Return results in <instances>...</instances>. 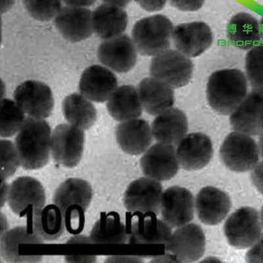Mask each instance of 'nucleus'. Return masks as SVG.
I'll use <instances>...</instances> for the list:
<instances>
[{
  "label": "nucleus",
  "instance_id": "nucleus-1",
  "mask_svg": "<svg viewBox=\"0 0 263 263\" xmlns=\"http://www.w3.org/2000/svg\"><path fill=\"white\" fill-rule=\"evenodd\" d=\"M51 129L44 119L28 117L16 134L15 144L21 166L36 170L48 163L51 154Z\"/></svg>",
  "mask_w": 263,
  "mask_h": 263
},
{
  "label": "nucleus",
  "instance_id": "nucleus-2",
  "mask_svg": "<svg viewBox=\"0 0 263 263\" xmlns=\"http://www.w3.org/2000/svg\"><path fill=\"white\" fill-rule=\"evenodd\" d=\"M248 86V80L241 70H218L211 75L206 85L209 104L218 114L230 115L246 97Z\"/></svg>",
  "mask_w": 263,
  "mask_h": 263
},
{
  "label": "nucleus",
  "instance_id": "nucleus-3",
  "mask_svg": "<svg viewBox=\"0 0 263 263\" xmlns=\"http://www.w3.org/2000/svg\"><path fill=\"white\" fill-rule=\"evenodd\" d=\"M93 197L92 189L87 181L70 178L60 185L53 195V203L62 211L66 229L78 234L83 229L86 211Z\"/></svg>",
  "mask_w": 263,
  "mask_h": 263
},
{
  "label": "nucleus",
  "instance_id": "nucleus-4",
  "mask_svg": "<svg viewBox=\"0 0 263 263\" xmlns=\"http://www.w3.org/2000/svg\"><path fill=\"white\" fill-rule=\"evenodd\" d=\"M174 28L167 16L159 14L137 21L132 30V37L138 52L143 55L156 56L167 50Z\"/></svg>",
  "mask_w": 263,
  "mask_h": 263
},
{
  "label": "nucleus",
  "instance_id": "nucleus-5",
  "mask_svg": "<svg viewBox=\"0 0 263 263\" xmlns=\"http://www.w3.org/2000/svg\"><path fill=\"white\" fill-rule=\"evenodd\" d=\"M220 158L230 170L245 173L259 163V145L251 136L240 132L230 133L220 148Z\"/></svg>",
  "mask_w": 263,
  "mask_h": 263
},
{
  "label": "nucleus",
  "instance_id": "nucleus-6",
  "mask_svg": "<svg viewBox=\"0 0 263 263\" xmlns=\"http://www.w3.org/2000/svg\"><path fill=\"white\" fill-rule=\"evenodd\" d=\"M260 214L251 206H242L232 213L224 224L228 243L239 250L250 248L261 236Z\"/></svg>",
  "mask_w": 263,
  "mask_h": 263
},
{
  "label": "nucleus",
  "instance_id": "nucleus-7",
  "mask_svg": "<svg viewBox=\"0 0 263 263\" xmlns=\"http://www.w3.org/2000/svg\"><path fill=\"white\" fill-rule=\"evenodd\" d=\"M194 65L189 58L178 50L167 49L152 58L149 67L152 77L174 88H182L189 83Z\"/></svg>",
  "mask_w": 263,
  "mask_h": 263
},
{
  "label": "nucleus",
  "instance_id": "nucleus-8",
  "mask_svg": "<svg viewBox=\"0 0 263 263\" xmlns=\"http://www.w3.org/2000/svg\"><path fill=\"white\" fill-rule=\"evenodd\" d=\"M84 142L83 129L70 124H59L51 133V156L61 165L74 167L83 156Z\"/></svg>",
  "mask_w": 263,
  "mask_h": 263
},
{
  "label": "nucleus",
  "instance_id": "nucleus-9",
  "mask_svg": "<svg viewBox=\"0 0 263 263\" xmlns=\"http://www.w3.org/2000/svg\"><path fill=\"white\" fill-rule=\"evenodd\" d=\"M45 189L36 178L21 177L9 185L8 203L18 217L32 216L46 205Z\"/></svg>",
  "mask_w": 263,
  "mask_h": 263
},
{
  "label": "nucleus",
  "instance_id": "nucleus-10",
  "mask_svg": "<svg viewBox=\"0 0 263 263\" xmlns=\"http://www.w3.org/2000/svg\"><path fill=\"white\" fill-rule=\"evenodd\" d=\"M14 100L29 117L46 119L54 107L50 87L44 82L29 80L20 84L14 91Z\"/></svg>",
  "mask_w": 263,
  "mask_h": 263
},
{
  "label": "nucleus",
  "instance_id": "nucleus-11",
  "mask_svg": "<svg viewBox=\"0 0 263 263\" xmlns=\"http://www.w3.org/2000/svg\"><path fill=\"white\" fill-rule=\"evenodd\" d=\"M205 245L203 229L194 223L177 228L165 243L166 250L181 262H195L200 259L205 253Z\"/></svg>",
  "mask_w": 263,
  "mask_h": 263
},
{
  "label": "nucleus",
  "instance_id": "nucleus-12",
  "mask_svg": "<svg viewBox=\"0 0 263 263\" xmlns=\"http://www.w3.org/2000/svg\"><path fill=\"white\" fill-rule=\"evenodd\" d=\"M163 187L159 181L145 177L129 184L124 195V205L133 213L160 212Z\"/></svg>",
  "mask_w": 263,
  "mask_h": 263
},
{
  "label": "nucleus",
  "instance_id": "nucleus-13",
  "mask_svg": "<svg viewBox=\"0 0 263 263\" xmlns=\"http://www.w3.org/2000/svg\"><path fill=\"white\" fill-rule=\"evenodd\" d=\"M195 210L194 197L189 189L173 185L163 192L160 208L162 219L172 229L191 222Z\"/></svg>",
  "mask_w": 263,
  "mask_h": 263
},
{
  "label": "nucleus",
  "instance_id": "nucleus-14",
  "mask_svg": "<svg viewBox=\"0 0 263 263\" xmlns=\"http://www.w3.org/2000/svg\"><path fill=\"white\" fill-rule=\"evenodd\" d=\"M98 58L105 67L125 73L135 67L138 50L133 39L123 34L102 42L98 47Z\"/></svg>",
  "mask_w": 263,
  "mask_h": 263
},
{
  "label": "nucleus",
  "instance_id": "nucleus-15",
  "mask_svg": "<svg viewBox=\"0 0 263 263\" xmlns=\"http://www.w3.org/2000/svg\"><path fill=\"white\" fill-rule=\"evenodd\" d=\"M140 166L145 177L159 182L172 179L180 167L175 145L159 142L152 145L141 157Z\"/></svg>",
  "mask_w": 263,
  "mask_h": 263
},
{
  "label": "nucleus",
  "instance_id": "nucleus-16",
  "mask_svg": "<svg viewBox=\"0 0 263 263\" xmlns=\"http://www.w3.org/2000/svg\"><path fill=\"white\" fill-rule=\"evenodd\" d=\"M230 123L234 131L251 136L263 133V88H253L230 114Z\"/></svg>",
  "mask_w": 263,
  "mask_h": 263
},
{
  "label": "nucleus",
  "instance_id": "nucleus-17",
  "mask_svg": "<svg viewBox=\"0 0 263 263\" xmlns=\"http://www.w3.org/2000/svg\"><path fill=\"white\" fill-rule=\"evenodd\" d=\"M173 40L178 51L187 58H196L212 45L213 35L210 26L197 21L183 23L174 28Z\"/></svg>",
  "mask_w": 263,
  "mask_h": 263
},
{
  "label": "nucleus",
  "instance_id": "nucleus-18",
  "mask_svg": "<svg viewBox=\"0 0 263 263\" xmlns=\"http://www.w3.org/2000/svg\"><path fill=\"white\" fill-rule=\"evenodd\" d=\"M177 145L178 160L180 166L184 170H200L205 167L213 158L212 140L205 134H189Z\"/></svg>",
  "mask_w": 263,
  "mask_h": 263
},
{
  "label": "nucleus",
  "instance_id": "nucleus-19",
  "mask_svg": "<svg viewBox=\"0 0 263 263\" xmlns=\"http://www.w3.org/2000/svg\"><path fill=\"white\" fill-rule=\"evenodd\" d=\"M54 24L66 41L72 43L85 41L93 32L92 12L82 7H63L54 18Z\"/></svg>",
  "mask_w": 263,
  "mask_h": 263
},
{
  "label": "nucleus",
  "instance_id": "nucleus-20",
  "mask_svg": "<svg viewBox=\"0 0 263 263\" xmlns=\"http://www.w3.org/2000/svg\"><path fill=\"white\" fill-rule=\"evenodd\" d=\"M156 214L134 213L130 220L128 239L132 243L165 244L172 234V228Z\"/></svg>",
  "mask_w": 263,
  "mask_h": 263
},
{
  "label": "nucleus",
  "instance_id": "nucleus-21",
  "mask_svg": "<svg viewBox=\"0 0 263 263\" xmlns=\"http://www.w3.org/2000/svg\"><path fill=\"white\" fill-rule=\"evenodd\" d=\"M118 88V80L111 70L102 65L87 67L80 79V92L92 102L103 103Z\"/></svg>",
  "mask_w": 263,
  "mask_h": 263
},
{
  "label": "nucleus",
  "instance_id": "nucleus-22",
  "mask_svg": "<svg viewBox=\"0 0 263 263\" xmlns=\"http://www.w3.org/2000/svg\"><path fill=\"white\" fill-rule=\"evenodd\" d=\"M229 194L214 186L202 187L195 199V208L199 219L206 225L221 222L231 209Z\"/></svg>",
  "mask_w": 263,
  "mask_h": 263
},
{
  "label": "nucleus",
  "instance_id": "nucleus-23",
  "mask_svg": "<svg viewBox=\"0 0 263 263\" xmlns=\"http://www.w3.org/2000/svg\"><path fill=\"white\" fill-rule=\"evenodd\" d=\"M44 241L32 227H16L2 235L0 253L8 262H37L41 259V256L26 255L21 251V246L24 244L43 243Z\"/></svg>",
  "mask_w": 263,
  "mask_h": 263
},
{
  "label": "nucleus",
  "instance_id": "nucleus-24",
  "mask_svg": "<svg viewBox=\"0 0 263 263\" xmlns=\"http://www.w3.org/2000/svg\"><path fill=\"white\" fill-rule=\"evenodd\" d=\"M153 138L152 126L143 119L121 122L116 129V139L119 147L132 156H138L146 152Z\"/></svg>",
  "mask_w": 263,
  "mask_h": 263
},
{
  "label": "nucleus",
  "instance_id": "nucleus-25",
  "mask_svg": "<svg viewBox=\"0 0 263 263\" xmlns=\"http://www.w3.org/2000/svg\"><path fill=\"white\" fill-rule=\"evenodd\" d=\"M152 130L157 142L177 145L189 131L186 115L178 108H171L157 115Z\"/></svg>",
  "mask_w": 263,
  "mask_h": 263
},
{
  "label": "nucleus",
  "instance_id": "nucleus-26",
  "mask_svg": "<svg viewBox=\"0 0 263 263\" xmlns=\"http://www.w3.org/2000/svg\"><path fill=\"white\" fill-rule=\"evenodd\" d=\"M138 91L143 109L154 116L171 109L175 103L172 87L154 77L143 79L138 85Z\"/></svg>",
  "mask_w": 263,
  "mask_h": 263
},
{
  "label": "nucleus",
  "instance_id": "nucleus-27",
  "mask_svg": "<svg viewBox=\"0 0 263 263\" xmlns=\"http://www.w3.org/2000/svg\"><path fill=\"white\" fill-rule=\"evenodd\" d=\"M93 32L101 39L107 40L123 34L127 28L128 17L124 8L103 4L92 12Z\"/></svg>",
  "mask_w": 263,
  "mask_h": 263
},
{
  "label": "nucleus",
  "instance_id": "nucleus-28",
  "mask_svg": "<svg viewBox=\"0 0 263 263\" xmlns=\"http://www.w3.org/2000/svg\"><path fill=\"white\" fill-rule=\"evenodd\" d=\"M227 37L232 46L250 50L261 41L260 22L250 13L236 14L227 25Z\"/></svg>",
  "mask_w": 263,
  "mask_h": 263
},
{
  "label": "nucleus",
  "instance_id": "nucleus-29",
  "mask_svg": "<svg viewBox=\"0 0 263 263\" xmlns=\"http://www.w3.org/2000/svg\"><path fill=\"white\" fill-rule=\"evenodd\" d=\"M107 108L112 118L119 122L139 118L144 109L138 89L133 85L118 87L108 100Z\"/></svg>",
  "mask_w": 263,
  "mask_h": 263
},
{
  "label": "nucleus",
  "instance_id": "nucleus-30",
  "mask_svg": "<svg viewBox=\"0 0 263 263\" xmlns=\"http://www.w3.org/2000/svg\"><path fill=\"white\" fill-rule=\"evenodd\" d=\"M63 112L68 123L88 130L98 118L97 110L89 99L82 93L67 96L63 102Z\"/></svg>",
  "mask_w": 263,
  "mask_h": 263
},
{
  "label": "nucleus",
  "instance_id": "nucleus-31",
  "mask_svg": "<svg viewBox=\"0 0 263 263\" xmlns=\"http://www.w3.org/2000/svg\"><path fill=\"white\" fill-rule=\"evenodd\" d=\"M32 228L44 241H55L66 229L62 211L55 204L44 206L32 216Z\"/></svg>",
  "mask_w": 263,
  "mask_h": 263
},
{
  "label": "nucleus",
  "instance_id": "nucleus-32",
  "mask_svg": "<svg viewBox=\"0 0 263 263\" xmlns=\"http://www.w3.org/2000/svg\"><path fill=\"white\" fill-rule=\"evenodd\" d=\"M90 239L96 243H124L128 232L118 213H103L91 230Z\"/></svg>",
  "mask_w": 263,
  "mask_h": 263
},
{
  "label": "nucleus",
  "instance_id": "nucleus-33",
  "mask_svg": "<svg viewBox=\"0 0 263 263\" xmlns=\"http://www.w3.org/2000/svg\"><path fill=\"white\" fill-rule=\"evenodd\" d=\"M25 112L15 100L2 99L0 114V136L12 137L18 133L25 123Z\"/></svg>",
  "mask_w": 263,
  "mask_h": 263
},
{
  "label": "nucleus",
  "instance_id": "nucleus-34",
  "mask_svg": "<svg viewBox=\"0 0 263 263\" xmlns=\"http://www.w3.org/2000/svg\"><path fill=\"white\" fill-rule=\"evenodd\" d=\"M247 79L253 88H263V44H258L246 54Z\"/></svg>",
  "mask_w": 263,
  "mask_h": 263
},
{
  "label": "nucleus",
  "instance_id": "nucleus-35",
  "mask_svg": "<svg viewBox=\"0 0 263 263\" xmlns=\"http://www.w3.org/2000/svg\"><path fill=\"white\" fill-rule=\"evenodd\" d=\"M26 10L34 20L46 22L55 18L62 7V0H23Z\"/></svg>",
  "mask_w": 263,
  "mask_h": 263
},
{
  "label": "nucleus",
  "instance_id": "nucleus-36",
  "mask_svg": "<svg viewBox=\"0 0 263 263\" xmlns=\"http://www.w3.org/2000/svg\"><path fill=\"white\" fill-rule=\"evenodd\" d=\"M1 178L6 180L12 177L21 165L20 155L15 144L8 140H1Z\"/></svg>",
  "mask_w": 263,
  "mask_h": 263
},
{
  "label": "nucleus",
  "instance_id": "nucleus-37",
  "mask_svg": "<svg viewBox=\"0 0 263 263\" xmlns=\"http://www.w3.org/2000/svg\"><path fill=\"white\" fill-rule=\"evenodd\" d=\"M205 0H170L174 8L182 11H196L203 6Z\"/></svg>",
  "mask_w": 263,
  "mask_h": 263
},
{
  "label": "nucleus",
  "instance_id": "nucleus-38",
  "mask_svg": "<svg viewBox=\"0 0 263 263\" xmlns=\"http://www.w3.org/2000/svg\"><path fill=\"white\" fill-rule=\"evenodd\" d=\"M246 260L248 262H263V234L260 236L257 242L248 251Z\"/></svg>",
  "mask_w": 263,
  "mask_h": 263
},
{
  "label": "nucleus",
  "instance_id": "nucleus-39",
  "mask_svg": "<svg viewBox=\"0 0 263 263\" xmlns=\"http://www.w3.org/2000/svg\"><path fill=\"white\" fill-rule=\"evenodd\" d=\"M142 9L149 12H156L162 10L168 0H135Z\"/></svg>",
  "mask_w": 263,
  "mask_h": 263
},
{
  "label": "nucleus",
  "instance_id": "nucleus-40",
  "mask_svg": "<svg viewBox=\"0 0 263 263\" xmlns=\"http://www.w3.org/2000/svg\"><path fill=\"white\" fill-rule=\"evenodd\" d=\"M251 179L256 189L263 196V161L258 163L251 170Z\"/></svg>",
  "mask_w": 263,
  "mask_h": 263
},
{
  "label": "nucleus",
  "instance_id": "nucleus-41",
  "mask_svg": "<svg viewBox=\"0 0 263 263\" xmlns=\"http://www.w3.org/2000/svg\"><path fill=\"white\" fill-rule=\"evenodd\" d=\"M63 3L69 6L82 7L88 8L92 6L96 0H62Z\"/></svg>",
  "mask_w": 263,
  "mask_h": 263
},
{
  "label": "nucleus",
  "instance_id": "nucleus-42",
  "mask_svg": "<svg viewBox=\"0 0 263 263\" xmlns=\"http://www.w3.org/2000/svg\"><path fill=\"white\" fill-rule=\"evenodd\" d=\"M9 187L8 184L6 182V180H2V185H1V205L3 206L4 205L6 201H8V192H9Z\"/></svg>",
  "mask_w": 263,
  "mask_h": 263
},
{
  "label": "nucleus",
  "instance_id": "nucleus-43",
  "mask_svg": "<svg viewBox=\"0 0 263 263\" xmlns=\"http://www.w3.org/2000/svg\"><path fill=\"white\" fill-rule=\"evenodd\" d=\"M104 4L114 5V6L121 7V8H126L131 0H102Z\"/></svg>",
  "mask_w": 263,
  "mask_h": 263
},
{
  "label": "nucleus",
  "instance_id": "nucleus-44",
  "mask_svg": "<svg viewBox=\"0 0 263 263\" xmlns=\"http://www.w3.org/2000/svg\"><path fill=\"white\" fill-rule=\"evenodd\" d=\"M15 3V0H2V13L9 11Z\"/></svg>",
  "mask_w": 263,
  "mask_h": 263
},
{
  "label": "nucleus",
  "instance_id": "nucleus-45",
  "mask_svg": "<svg viewBox=\"0 0 263 263\" xmlns=\"http://www.w3.org/2000/svg\"><path fill=\"white\" fill-rule=\"evenodd\" d=\"M1 219H2V230H1V236L4 234L5 232L8 231V222L6 220V217H5L3 213L1 214Z\"/></svg>",
  "mask_w": 263,
  "mask_h": 263
},
{
  "label": "nucleus",
  "instance_id": "nucleus-46",
  "mask_svg": "<svg viewBox=\"0 0 263 263\" xmlns=\"http://www.w3.org/2000/svg\"><path fill=\"white\" fill-rule=\"evenodd\" d=\"M258 145H259L260 155L263 158V133L260 135L259 144Z\"/></svg>",
  "mask_w": 263,
  "mask_h": 263
},
{
  "label": "nucleus",
  "instance_id": "nucleus-47",
  "mask_svg": "<svg viewBox=\"0 0 263 263\" xmlns=\"http://www.w3.org/2000/svg\"><path fill=\"white\" fill-rule=\"evenodd\" d=\"M260 34H261V40L263 41V17L260 21Z\"/></svg>",
  "mask_w": 263,
  "mask_h": 263
},
{
  "label": "nucleus",
  "instance_id": "nucleus-48",
  "mask_svg": "<svg viewBox=\"0 0 263 263\" xmlns=\"http://www.w3.org/2000/svg\"><path fill=\"white\" fill-rule=\"evenodd\" d=\"M260 222H261L262 228L263 229V206L262 208L261 211H260Z\"/></svg>",
  "mask_w": 263,
  "mask_h": 263
}]
</instances>
